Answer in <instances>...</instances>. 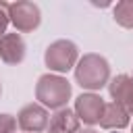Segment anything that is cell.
<instances>
[{
    "mask_svg": "<svg viewBox=\"0 0 133 133\" xmlns=\"http://www.w3.org/2000/svg\"><path fill=\"white\" fill-rule=\"evenodd\" d=\"M75 81L87 91L102 89L110 81V64L100 54H83L75 64Z\"/></svg>",
    "mask_w": 133,
    "mask_h": 133,
    "instance_id": "1",
    "label": "cell"
},
{
    "mask_svg": "<svg viewBox=\"0 0 133 133\" xmlns=\"http://www.w3.org/2000/svg\"><path fill=\"white\" fill-rule=\"evenodd\" d=\"M71 94H73V87H71L69 79L62 75H56V73H46L35 83V100L44 108H50V110L66 108Z\"/></svg>",
    "mask_w": 133,
    "mask_h": 133,
    "instance_id": "2",
    "label": "cell"
},
{
    "mask_svg": "<svg viewBox=\"0 0 133 133\" xmlns=\"http://www.w3.org/2000/svg\"><path fill=\"white\" fill-rule=\"evenodd\" d=\"M79 60V48L71 39H56L44 52V62L56 75L71 71Z\"/></svg>",
    "mask_w": 133,
    "mask_h": 133,
    "instance_id": "3",
    "label": "cell"
},
{
    "mask_svg": "<svg viewBox=\"0 0 133 133\" xmlns=\"http://www.w3.org/2000/svg\"><path fill=\"white\" fill-rule=\"evenodd\" d=\"M8 21L15 25V29L19 33H29L33 29L39 27L42 23V12L39 6L29 2V0H17V2H8Z\"/></svg>",
    "mask_w": 133,
    "mask_h": 133,
    "instance_id": "4",
    "label": "cell"
},
{
    "mask_svg": "<svg viewBox=\"0 0 133 133\" xmlns=\"http://www.w3.org/2000/svg\"><path fill=\"white\" fill-rule=\"evenodd\" d=\"M48 123H50L48 110L42 104H35V102L23 106L17 114V125L25 133H42V131L48 129Z\"/></svg>",
    "mask_w": 133,
    "mask_h": 133,
    "instance_id": "5",
    "label": "cell"
},
{
    "mask_svg": "<svg viewBox=\"0 0 133 133\" xmlns=\"http://www.w3.org/2000/svg\"><path fill=\"white\" fill-rule=\"evenodd\" d=\"M104 100L102 96L94 94V91H85L81 96H77L75 100V114L81 123L85 125H98L100 118H102V112H104Z\"/></svg>",
    "mask_w": 133,
    "mask_h": 133,
    "instance_id": "6",
    "label": "cell"
},
{
    "mask_svg": "<svg viewBox=\"0 0 133 133\" xmlns=\"http://www.w3.org/2000/svg\"><path fill=\"white\" fill-rule=\"evenodd\" d=\"M108 91L112 102H118L129 116H133V77L129 75H116L108 81Z\"/></svg>",
    "mask_w": 133,
    "mask_h": 133,
    "instance_id": "7",
    "label": "cell"
},
{
    "mask_svg": "<svg viewBox=\"0 0 133 133\" xmlns=\"http://www.w3.org/2000/svg\"><path fill=\"white\" fill-rule=\"evenodd\" d=\"M25 39L15 31V33H4L0 37V58L6 64H21L25 60Z\"/></svg>",
    "mask_w": 133,
    "mask_h": 133,
    "instance_id": "8",
    "label": "cell"
},
{
    "mask_svg": "<svg viewBox=\"0 0 133 133\" xmlns=\"http://www.w3.org/2000/svg\"><path fill=\"white\" fill-rule=\"evenodd\" d=\"M98 125L102 129H108V131H121V129L129 127V112L118 102H106L102 118Z\"/></svg>",
    "mask_w": 133,
    "mask_h": 133,
    "instance_id": "9",
    "label": "cell"
},
{
    "mask_svg": "<svg viewBox=\"0 0 133 133\" xmlns=\"http://www.w3.org/2000/svg\"><path fill=\"white\" fill-rule=\"evenodd\" d=\"M81 121L77 118L75 110L71 108H60L50 116L48 123V133H77Z\"/></svg>",
    "mask_w": 133,
    "mask_h": 133,
    "instance_id": "10",
    "label": "cell"
},
{
    "mask_svg": "<svg viewBox=\"0 0 133 133\" xmlns=\"http://www.w3.org/2000/svg\"><path fill=\"white\" fill-rule=\"evenodd\" d=\"M114 21L125 27V29H133V0H121L114 4Z\"/></svg>",
    "mask_w": 133,
    "mask_h": 133,
    "instance_id": "11",
    "label": "cell"
},
{
    "mask_svg": "<svg viewBox=\"0 0 133 133\" xmlns=\"http://www.w3.org/2000/svg\"><path fill=\"white\" fill-rule=\"evenodd\" d=\"M17 129V118L12 114L0 112V133H15Z\"/></svg>",
    "mask_w": 133,
    "mask_h": 133,
    "instance_id": "12",
    "label": "cell"
},
{
    "mask_svg": "<svg viewBox=\"0 0 133 133\" xmlns=\"http://www.w3.org/2000/svg\"><path fill=\"white\" fill-rule=\"evenodd\" d=\"M6 10H8V2H2V0H0V37L6 33V27H8V23H10Z\"/></svg>",
    "mask_w": 133,
    "mask_h": 133,
    "instance_id": "13",
    "label": "cell"
},
{
    "mask_svg": "<svg viewBox=\"0 0 133 133\" xmlns=\"http://www.w3.org/2000/svg\"><path fill=\"white\" fill-rule=\"evenodd\" d=\"M77 133H98L96 129H91V127H87V129H83V131H77Z\"/></svg>",
    "mask_w": 133,
    "mask_h": 133,
    "instance_id": "14",
    "label": "cell"
},
{
    "mask_svg": "<svg viewBox=\"0 0 133 133\" xmlns=\"http://www.w3.org/2000/svg\"><path fill=\"white\" fill-rule=\"evenodd\" d=\"M131 133H133V125H131Z\"/></svg>",
    "mask_w": 133,
    "mask_h": 133,
    "instance_id": "15",
    "label": "cell"
},
{
    "mask_svg": "<svg viewBox=\"0 0 133 133\" xmlns=\"http://www.w3.org/2000/svg\"><path fill=\"white\" fill-rule=\"evenodd\" d=\"M0 94H2V85H0Z\"/></svg>",
    "mask_w": 133,
    "mask_h": 133,
    "instance_id": "16",
    "label": "cell"
},
{
    "mask_svg": "<svg viewBox=\"0 0 133 133\" xmlns=\"http://www.w3.org/2000/svg\"><path fill=\"white\" fill-rule=\"evenodd\" d=\"M114 133H118V131H114Z\"/></svg>",
    "mask_w": 133,
    "mask_h": 133,
    "instance_id": "17",
    "label": "cell"
}]
</instances>
